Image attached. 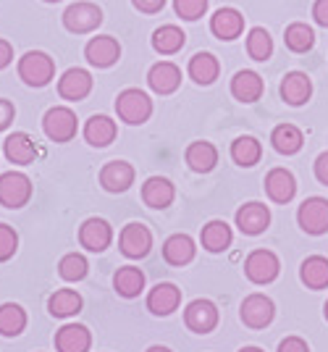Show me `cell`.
Here are the masks:
<instances>
[{
  "instance_id": "obj_39",
  "label": "cell",
  "mask_w": 328,
  "mask_h": 352,
  "mask_svg": "<svg viewBox=\"0 0 328 352\" xmlns=\"http://www.w3.org/2000/svg\"><path fill=\"white\" fill-rule=\"evenodd\" d=\"M87 271H90V263H87V258L79 255V252L63 255L58 263L60 279H66V281H82L84 276H87Z\"/></svg>"
},
{
  "instance_id": "obj_9",
  "label": "cell",
  "mask_w": 328,
  "mask_h": 352,
  "mask_svg": "<svg viewBox=\"0 0 328 352\" xmlns=\"http://www.w3.org/2000/svg\"><path fill=\"white\" fill-rule=\"evenodd\" d=\"M119 245L126 258H145L152 248V234L145 223H126L121 229Z\"/></svg>"
},
{
  "instance_id": "obj_33",
  "label": "cell",
  "mask_w": 328,
  "mask_h": 352,
  "mask_svg": "<svg viewBox=\"0 0 328 352\" xmlns=\"http://www.w3.org/2000/svg\"><path fill=\"white\" fill-rule=\"evenodd\" d=\"M200 239H202V248L208 252H224L231 245V226L226 221H210V223H205Z\"/></svg>"
},
{
  "instance_id": "obj_11",
  "label": "cell",
  "mask_w": 328,
  "mask_h": 352,
  "mask_svg": "<svg viewBox=\"0 0 328 352\" xmlns=\"http://www.w3.org/2000/svg\"><path fill=\"white\" fill-rule=\"evenodd\" d=\"M92 92V76L87 69H69L58 79V95L63 100H84Z\"/></svg>"
},
{
  "instance_id": "obj_18",
  "label": "cell",
  "mask_w": 328,
  "mask_h": 352,
  "mask_svg": "<svg viewBox=\"0 0 328 352\" xmlns=\"http://www.w3.org/2000/svg\"><path fill=\"white\" fill-rule=\"evenodd\" d=\"M3 153H5L8 163H14V166H30L37 155V147H34V140L27 132H14L5 137Z\"/></svg>"
},
{
  "instance_id": "obj_51",
  "label": "cell",
  "mask_w": 328,
  "mask_h": 352,
  "mask_svg": "<svg viewBox=\"0 0 328 352\" xmlns=\"http://www.w3.org/2000/svg\"><path fill=\"white\" fill-rule=\"evenodd\" d=\"M326 318H328V302H326Z\"/></svg>"
},
{
  "instance_id": "obj_29",
  "label": "cell",
  "mask_w": 328,
  "mask_h": 352,
  "mask_svg": "<svg viewBox=\"0 0 328 352\" xmlns=\"http://www.w3.org/2000/svg\"><path fill=\"white\" fill-rule=\"evenodd\" d=\"M221 74V63L213 53H197L189 60V76L197 85H213Z\"/></svg>"
},
{
  "instance_id": "obj_48",
  "label": "cell",
  "mask_w": 328,
  "mask_h": 352,
  "mask_svg": "<svg viewBox=\"0 0 328 352\" xmlns=\"http://www.w3.org/2000/svg\"><path fill=\"white\" fill-rule=\"evenodd\" d=\"M148 352H171L168 347H161V344H155V347H150Z\"/></svg>"
},
{
  "instance_id": "obj_50",
  "label": "cell",
  "mask_w": 328,
  "mask_h": 352,
  "mask_svg": "<svg viewBox=\"0 0 328 352\" xmlns=\"http://www.w3.org/2000/svg\"><path fill=\"white\" fill-rule=\"evenodd\" d=\"M45 3H58V0H45Z\"/></svg>"
},
{
  "instance_id": "obj_40",
  "label": "cell",
  "mask_w": 328,
  "mask_h": 352,
  "mask_svg": "<svg viewBox=\"0 0 328 352\" xmlns=\"http://www.w3.org/2000/svg\"><path fill=\"white\" fill-rule=\"evenodd\" d=\"M19 250V234H16L14 226L8 223H0V263L11 261Z\"/></svg>"
},
{
  "instance_id": "obj_1",
  "label": "cell",
  "mask_w": 328,
  "mask_h": 352,
  "mask_svg": "<svg viewBox=\"0 0 328 352\" xmlns=\"http://www.w3.org/2000/svg\"><path fill=\"white\" fill-rule=\"evenodd\" d=\"M19 76L30 87H45L56 76V60L43 50H30L19 58Z\"/></svg>"
},
{
  "instance_id": "obj_23",
  "label": "cell",
  "mask_w": 328,
  "mask_h": 352,
  "mask_svg": "<svg viewBox=\"0 0 328 352\" xmlns=\"http://www.w3.org/2000/svg\"><path fill=\"white\" fill-rule=\"evenodd\" d=\"M174 184L165 179V176H150L148 182L142 184V200H145V206L150 208H168L174 203Z\"/></svg>"
},
{
  "instance_id": "obj_44",
  "label": "cell",
  "mask_w": 328,
  "mask_h": 352,
  "mask_svg": "<svg viewBox=\"0 0 328 352\" xmlns=\"http://www.w3.org/2000/svg\"><path fill=\"white\" fill-rule=\"evenodd\" d=\"M315 179L328 187V153H320V155L315 158Z\"/></svg>"
},
{
  "instance_id": "obj_32",
  "label": "cell",
  "mask_w": 328,
  "mask_h": 352,
  "mask_svg": "<svg viewBox=\"0 0 328 352\" xmlns=\"http://www.w3.org/2000/svg\"><path fill=\"white\" fill-rule=\"evenodd\" d=\"M47 310H50V316H56V318L76 316V313L82 310V294L74 292V289H58V292L50 294Z\"/></svg>"
},
{
  "instance_id": "obj_6",
  "label": "cell",
  "mask_w": 328,
  "mask_h": 352,
  "mask_svg": "<svg viewBox=\"0 0 328 352\" xmlns=\"http://www.w3.org/2000/svg\"><path fill=\"white\" fill-rule=\"evenodd\" d=\"M279 271H281V263L270 250H255L244 261V274L253 284H270L279 276Z\"/></svg>"
},
{
  "instance_id": "obj_8",
  "label": "cell",
  "mask_w": 328,
  "mask_h": 352,
  "mask_svg": "<svg viewBox=\"0 0 328 352\" xmlns=\"http://www.w3.org/2000/svg\"><path fill=\"white\" fill-rule=\"evenodd\" d=\"M276 316V305L266 294H250L242 302V321L250 329H266Z\"/></svg>"
},
{
  "instance_id": "obj_38",
  "label": "cell",
  "mask_w": 328,
  "mask_h": 352,
  "mask_svg": "<svg viewBox=\"0 0 328 352\" xmlns=\"http://www.w3.org/2000/svg\"><path fill=\"white\" fill-rule=\"evenodd\" d=\"M247 53L253 60H268L273 53V40H270L268 30L263 27H253L247 34Z\"/></svg>"
},
{
  "instance_id": "obj_31",
  "label": "cell",
  "mask_w": 328,
  "mask_h": 352,
  "mask_svg": "<svg viewBox=\"0 0 328 352\" xmlns=\"http://www.w3.org/2000/svg\"><path fill=\"white\" fill-rule=\"evenodd\" d=\"M270 142L281 155H294V153H299V147L305 145V134L299 132L294 124H281L273 129Z\"/></svg>"
},
{
  "instance_id": "obj_43",
  "label": "cell",
  "mask_w": 328,
  "mask_h": 352,
  "mask_svg": "<svg viewBox=\"0 0 328 352\" xmlns=\"http://www.w3.org/2000/svg\"><path fill=\"white\" fill-rule=\"evenodd\" d=\"M279 352H310V347H307V342L299 337H286L279 344Z\"/></svg>"
},
{
  "instance_id": "obj_45",
  "label": "cell",
  "mask_w": 328,
  "mask_h": 352,
  "mask_svg": "<svg viewBox=\"0 0 328 352\" xmlns=\"http://www.w3.org/2000/svg\"><path fill=\"white\" fill-rule=\"evenodd\" d=\"M132 3H134L137 11H142V14H158L165 6V0H132Z\"/></svg>"
},
{
  "instance_id": "obj_25",
  "label": "cell",
  "mask_w": 328,
  "mask_h": 352,
  "mask_svg": "<svg viewBox=\"0 0 328 352\" xmlns=\"http://www.w3.org/2000/svg\"><path fill=\"white\" fill-rule=\"evenodd\" d=\"M119 134V126L110 116H92L84 124V140L92 147H108Z\"/></svg>"
},
{
  "instance_id": "obj_10",
  "label": "cell",
  "mask_w": 328,
  "mask_h": 352,
  "mask_svg": "<svg viewBox=\"0 0 328 352\" xmlns=\"http://www.w3.org/2000/svg\"><path fill=\"white\" fill-rule=\"evenodd\" d=\"M79 242L90 252H103L113 242V229L105 219H87L79 226Z\"/></svg>"
},
{
  "instance_id": "obj_20",
  "label": "cell",
  "mask_w": 328,
  "mask_h": 352,
  "mask_svg": "<svg viewBox=\"0 0 328 352\" xmlns=\"http://www.w3.org/2000/svg\"><path fill=\"white\" fill-rule=\"evenodd\" d=\"M263 76L257 72H237L234 74V79H231V95L237 98L239 103H255V100H260L263 98Z\"/></svg>"
},
{
  "instance_id": "obj_42",
  "label": "cell",
  "mask_w": 328,
  "mask_h": 352,
  "mask_svg": "<svg viewBox=\"0 0 328 352\" xmlns=\"http://www.w3.org/2000/svg\"><path fill=\"white\" fill-rule=\"evenodd\" d=\"M14 116H16L14 103H11V100H3V98H0V132L11 126V121H14Z\"/></svg>"
},
{
  "instance_id": "obj_19",
  "label": "cell",
  "mask_w": 328,
  "mask_h": 352,
  "mask_svg": "<svg viewBox=\"0 0 328 352\" xmlns=\"http://www.w3.org/2000/svg\"><path fill=\"white\" fill-rule=\"evenodd\" d=\"M210 32L218 40H237L244 32V16L237 8H218L210 19Z\"/></svg>"
},
{
  "instance_id": "obj_16",
  "label": "cell",
  "mask_w": 328,
  "mask_h": 352,
  "mask_svg": "<svg viewBox=\"0 0 328 352\" xmlns=\"http://www.w3.org/2000/svg\"><path fill=\"white\" fill-rule=\"evenodd\" d=\"M92 334L82 323H66L56 331V350L58 352H90Z\"/></svg>"
},
{
  "instance_id": "obj_13",
  "label": "cell",
  "mask_w": 328,
  "mask_h": 352,
  "mask_svg": "<svg viewBox=\"0 0 328 352\" xmlns=\"http://www.w3.org/2000/svg\"><path fill=\"white\" fill-rule=\"evenodd\" d=\"M84 56H87V60H90L92 66L108 69V66H113V63L121 58V45H119V40H113L110 34L92 37L90 43H87V47H84Z\"/></svg>"
},
{
  "instance_id": "obj_47",
  "label": "cell",
  "mask_w": 328,
  "mask_h": 352,
  "mask_svg": "<svg viewBox=\"0 0 328 352\" xmlns=\"http://www.w3.org/2000/svg\"><path fill=\"white\" fill-rule=\"evenodd\" d=\"M11 60H14V47H11L8 40H0V72H3Z\"/></svg>"
},
{
  "instance_id": "obj_4",
  "label": "cell",
  "mask_w": 328,
  "mask_h": 352,
  "mask_svg": "<svg viewBox=\"0 0 328 352\" xmlns=\"http://www.w3.org/2000/svg\"><path fill=\"white\" fill-rule=\"evenodd\" d=\"M103 24V11L95 6V3H74L63 11V27L71 32V34H87V32H95Z\"/></svg>"
},
{
  "instance_id": "obj_2",
  "label": "cell",
  "mask_w": 328,
  "mask_h": 352,
  "mask_svg": "<svg viewBox=\"0 0 328 352\" xmlns=\"http://www.w3.org/2000/svg\"><path fill=\"white\" fill-rule=\"evenodd\" d=\"M116 113H119L121 121L139 126V124H145L152 116V100L148 98V92L129 87L116 98Z\"/></svg>"
},
{
  "instance_id": "obj_34",
  "label": "cell",
  "mask_w": 328,
  "mask_h": 352,
  "mask_svg": "<svg viewBox=\"0 0 328 352\" xmlns=\"http://www.w3.org/2000/svg\"><path fill=\"white\" fill-rule=\"evenodd\" d=\"M27 329V313L16 302H3L0 305V334L3 337H19Z\"/></svg>"
},
{
  "instance_id": "obj_12",
  "label": "cell",
  "mask_w": 328,
  "mask_h": 352,
  "mask_svg": "<svg viewBox=\"0 0 328 352\" xmlns=\"http://www.w3.org/2000/svg\"><path fill=\"white\" fill-rule=\"evenodd\" d=\"M184 321L197 334H208V331L215 329V323H218V308L210 300H194L184 310Z\"/></svg>"
},
{
  "instance_id": "obj_14",
  "label": "cell",
  "mask_w": 328,
  "mask_h": 352,
  "mask_svg": "<svg viewBox=\"0 0 328 352\" xmlns=\"http://www.w3.org/2000/svg\"><path fill=\"white\" fill-rule=\"evenodd\" d=\"M270 223V210L263 203H247L237 210V226L242 229V234H263Z\"/></svg>"
},
{
  "instance_id": "obj_27",
  "label": "cell",
  "mask_w": 328,
  "mask_h": 352,
  "mask_svg": "<svg viewBox=\"0 0 328 352\" xmlns=\"http://www.w3.org/2000/svg\"><path fill=\"white\" fill-rule=\"evenodd\" d=\"M299 279L307 289H326L328 287V258L313 255L299 268Z\"/></svg>"
},
{
  "instance_id": "obj_37",
  "label": "cell",
  "mask_w": 328,
  "mask_h": 352,
  "mask_svg": "<svg viewBox=\"0 0 328 352\" xmlns=\"http://www.w3.org/2000/svg\"><path fill=\"white\" fill-rule=\"evenodd\" d=\"M260 155H263V147H260V142L255 140V137H239V140H234V145H231V158H234V163H239V166H255V163L260 161Z\"/></svg>"
},
{
  "instance_id": "obj_21",
  "label": "cell",
  "mask_w": 328,
  "mask_h": 352,
  "mask_svg": "<svg viewBox=\"0 0 328 352\" xmlns=\"http://www.w3.org/2000/svg\"><path fill=\"white\" fill-rule=\"evenodd\" d=\"M181 302V289L176 284H155L152 292L148 294V308L155 313V316H171L174 310L179 308Z\"/></svg>"
},
{
  "instance_id": "obj_22",
  "label": "cell",
  "mask_w": 328,
  "mask_h": 352,
  "mask_svg": "<svg viewBox=\"0 0 328 352\" xmlns=\"http://www.w3.org/2000/svg\"><path fill=\"white\" fill-rule=\"evenodd\" d=\"M313 95V82L310 76L302 72H292L283 76L281 82V98L289 105H305Z\"/></svg>"
},
{
  "instance_id": "obj_7",
  "label": "cell",
  "mask_w": 328,
  "mask_h": 352,
  "mask_svg": "<svg viewBox=\"0 0 328 352\" xmlns=\"http://www.w3.org/2000/svg\"><path fill=\"white\" fill-rule=\"evenodd\" d=\"M299 226L307 234H326L328 232V200L326 197H307L297 210Z\"/></svg>"
},
{
  "instance_id": "obj_15",
  "label": "cell",
  "mask_w": 328,
  "mask_h": 352,
  "mask_svg": "<svg viewBox=\"0 0 328 352\" xmlns=\"http://www.w3.org/2000/svg\"><path fill=\"white\" fill-rule=\"evenodd\" d=\"M148 85L152 92H158V95H171V92H176V87L181 85V69L176 63H171V60H161V63H155L148 74Z\"/></svg>"
},
{
  "instance_id": "obj_28",
  "label": "cell",
  "mask_w": 328,
  "mask_h": 352,
  "mask_svg": "<svg viewBox=\"0 0 328 352\" xmlns=\"http://www.w3.org/2000/svg\"><path fill=\"white\" fill-rule=\"evenodd\" d=\"M163 258H165V263H171V265L192 263V258H194L192 236H187V234L168 236V239H165V245H163Z\"/></svg>"
},
{
  "instance_id": "obj_46",
  "label": "cell",
  "mask_w": 328,
  "mask_h": 352,
  "mask_svg": "<svg viewBox=\"0 0 328 352\" xmlns=\"http://www.w3.org/2000/svg\"><path fill=\"white\" fill-rule=\"evenodd\" d=\"M313 16L320 27H328V0H315Z\"/></svg>"
},
{
  "instance_id": "obj_3",
  "label": "cell",
  "mask_w": 328,
  "mask_h": 352,
  "mask_svg": "<svg viewBox=\"0 0 328 352\" xmlns=\"http://www.w3.org/2000/svg\"><path fill=\"white\" fill-rule=\"evenodd\" d=\"M32 197V182L21 171H5L0 174V206L3 208H24Z\"/></svg>"
},
{
  "instance_id": "obj_17",
  "label": "cell",
  "mask_w": 328,
  "mask_h": 352,
  "mask_svg": "<svg viewBox=\"0 0 328 352\" xmlns=\"http://www.w3.org/2000/svg\"><path fill=\"white\" fill-rule=\"evenodd\" d=\"M100 184L108 192H126L134 184V168L126 161H110L100 168Z\"/></svg>"
},
{
  "instance_id": "obj_49",
  "label": "cell",
  "mask_w": 328,
  "mask_h": 352,
  "mask_svg": "<svg viewBox=\"0 0 328 352\" xmlns=\"http://www.w3.org/2000/svg\"><path fill=\"white\" fill-rule=\"evenodd\" d=\"M239 352H263V350H260V347H242Z\"/></svg>"
},
{
  "instance_id": "obj_5",
  "label": "cell",
  "mask_w": 328,
  "mask_h": 352,
  "mask_svg": "<svg viewBox=\"0 0 328 352\" xmlns=\"http://www.w3.org/2000/svg\"><path fill=\"white\" fill-rule=\"evenodd\" d=\"M76 113L66 105H56L50 108L43 118V129L53 142H71L76 137Z\"/></svg>"
},
{
  "instance_id": "obj_26",
  "label": "cell",
  "mask_w": 328,
  "mask_h": 352,
  "mask_svg": "<svg viewBox=\"0 0 328 352\" xmlns=\"http://www.w3.org/2000/svg\"><path fill=\"white\" fill-rule=\"evenodd\" d=\"M187 163H189V168L197 171V174H208L215 168V163H218V150L213 142H205V140H197L192 145L187 147Z\"/></svg>"
},
{
  "instance_id": "obj_30",
  "label": "cell",
  "mask_w": 328,
  "mask_h": 352,
  "mask_svg": "<svg viewBox=\"0 0 328 352\" xmlns=\"http://www.w3.org/2000/svg\"><path fill=\"white\" fill-rule=\"evenodd\" d=\"M187 43V34L179 30V27H174V24H165L161 30L152 32V47L161 53V56H174V53H179L181 47Z\"/></svg>"
},
{
  "instance_id": "obj_35",
  "label": "cell",
  "mask_w": 328,
  "mask_h": 352,
  "mask_svg": "<svg viewBox=\"0 0 328 352\" xmlns=\"http://www.w3.org/2000/svg\"><path fill=\"white\" fill-rule=\"evenodd\" d=\"M113 287H116V292L121 297H137L145 289V274L139 268H134V265H124L113 276Z\"/></svg>"
},
{
  "instance_id": "obj_24",
  "label": "cell",
  "mask_w": 328,
  "mask_h": 352,
  "mask_svg": "<svg viewBox=\"0 0 328 352\" xmlns=\"http://www.w3.org/2000/svg\"><path fill=\"white\" fill-rule=\"evenodd\" d=\"M266 192L273 203H289L297 192V182H294V174L286 171V168H273L268 176H266Z\"/></svg>"
},
{
  "instance_id": "obj_36",
  "label": "cell",
  "mask_w": 328,
  "mask_h": 352,
  "mask_svg": "<svg viewBox=\"0 0 328 352\" xmlns=\"http://www.w3.org/2000/svg\"><path fill=\"white\" fill-rule=\"evenodd\" d=\"M283 43H286V47L292 53H307L315 45V32L307 24L294 21V24H289L286 32H283Z\"/></svg>"
},
{
  "instance_id": "obj_41",
  "label": "cell",
  "mask_w": 328,
  "mask_h": 352,
  "mask_svg": "<svg viewBox=\"0 0 328 352\" xmlns=\"http://www.w3.org/2000/svg\"><path fill=\"white\" fill-rule=\"evenodd\" d=\"M174 11L187 21H197L208 11V0H174Z\"/></svg>"
}]
</instances>
